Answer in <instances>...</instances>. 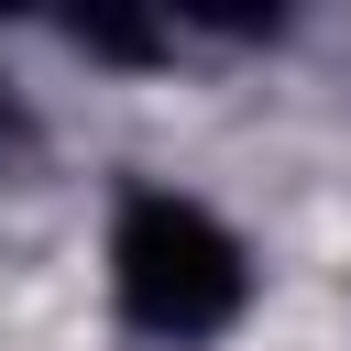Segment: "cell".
I'll return each mask as SVG.
<instances>
[{
	"label": "cell",
	"instance_id": "obj_1",
	"mask_svg": "<svg viewBox=\"0 0 351 351\" xmlns=\"http://www.w3.org/2000/svg\"><path fill=\"white\" fill-rule=\"evenodd\" d=\"M110 296L143 340H219L241 307H252V252L241 230L186 197V186H132L121 219H110Z\"/></svg>",
	"mask_w": 351,
	"mask_h": 351
},
{
	"label": "cell",
	"instance_id": "obj_2",
	"mask_svg": "<svg viewBox=\"0 0 351 351\" xmlns=\"http://www.w3.org/2000/svg\"><path fill=\"white\" fill-rule=\"evenodd\" d=\"M22 143H33V110H22V88H11V77H0V165H11V154H22Z\"/></svg>",
	"mask_w": 351,
	"mask_h": 351
}]
</instances>
